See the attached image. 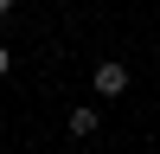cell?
<instances>
[{
  "label": "cell",
  "instance_id": "cell-1",
  "mask_svg": "<svg viewBox=\"0 0 160 154\" xmlns=\"http://www.w3.org/2000/svg\"><path fill=\"white\" fill-rule=\"evenodd\" d=\"M90 90H96L102 103H109V96H128V64L122 58H102L96 71H90Z\"/></svg>",
  "mask_w": 160,
  "mask_h": 154
},
{
  "label": "cell",
  "instance_id": "cell-3",
  "mask_svg": "<svg viewBox=\"0 0 160 154\" xmlns=\"http://www.w3.org/2000/svg\"><path fill=\"white\" fill-rule=\"evenodd\" d=\"M7 71H13V51H7V45H0V77H7Z\"/></svg>",
  "mask_w": 160,
  "mask_h": 154
},
{
  "label": "cell",
  "instance_id": "cell-4",
  "mask_svg": "<svg viewBox=\"0 0 160 154\" xmlns=\"http://www.w3.org/2000/svg\"><path fill=\"white\" fill-rule=\"evenodd\" d=\"M13 7H19V0H0V19H7V13H13Z\"/></svg>",
  "mask_w": 160,
  "mask_h": 154
},
{
  "label": "cell",
  "instance_id": "cell-2",
  "mask_svg": "<svg viewBox=\"0 0 160 154\" xmlns=\"http://www.w3.org/2000/svg\"><path fill=\"white\" fill-rule=\"evenodd\" d=\"M96 128H102V109L96 103H77L71 109V135H96Z\"/></svg>",
  "mask_w": 160,
  "mask_h": 154
}]
</instances>
